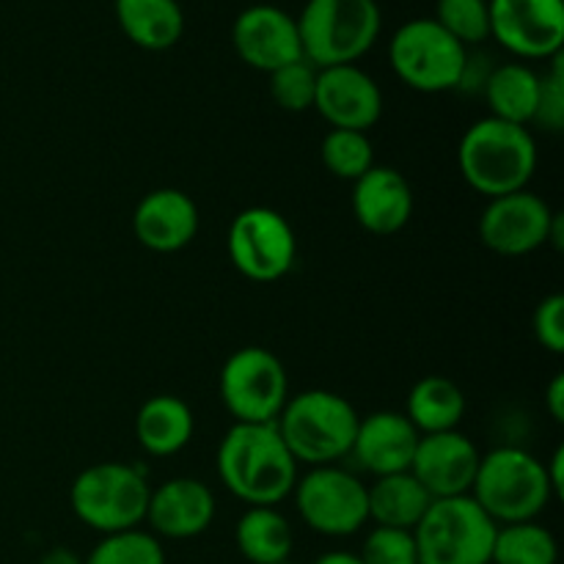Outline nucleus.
I'll return each mask as SVG.
<instances>
[{
    "instance_id": "obj_20",
    "label": "nucleus",
    "mask_w": 564,
    "mask_h": 564,
    "mask_svg": "<svg viewBox=\"0 0 564 564\" xmlns=\"http://www.w3.org/2000/svg\"><path fill=\"white\" fill-rule=\"evenodd\" d=\"M352 215L369 235L391 237L413 218V187L397 169L372 165L352 182Z\"/></svg>"
},
{
    "instance_id": "obj_24",
    "label": "nucleus",
    "mask_w": 564,
    "mask_h": 564,
    "mask_svg": "<svg viewBox=\"0 0 564 564\" xmlns=\"http://www.w3.org/2000/svg\"><path fill=\"white\" fill-rule=\"evenodd\" d=\"M369 499V521L375 527H391V529H413L430 510L433 499L427 490L422 488L411 471L389 474V477H375L367 485Z\"/></svg>"
},
{
    "instance_id": "obj_28",
    "label": "nucleus",
    "mask_w": 564,
    "mask_h": 564,
    "mask_svg": "<svg viewBox=\"0 0 564 564\" xmlns=\"http://www.w3.org/2000/svg\"><path fill=\"white\" fill-rule=\"evenodd\" d=\"M319 158L336 180L356 182L375 165V147L367 132L328 130L319 143Z\"/></svg>"
},
{
    "instance_id": "obj_16",
    "label": "nucleus",
    "mask_w": 564,
    "mask_h": 564,
    "mask_svg": "<svg viewBox=\"0 0 564 564\" xmlns=\"http://www.w3.org/2000/svg\"><path fill=\"white\" fill-rule=\"evenodd\" d=\"M482 452L460 430L422 435L413 455L411 474L422 482L430 499H455L471 496Z\"/></svg>"
},
{
    "instance_id": "obj_36",
    "label": "nucleus",
    "mask_w": 564,
    "mask_h": 564,
    "mask_svg": "<svg viewBox=\"0 0 564 564\" xmlns=\"http://www.w3.org/2000/svg\"><path fill=\"white\" fill-rule=\"evenodd\" d=\"M545 411L551 413L556 424L564 422V375H554L545 389Z\"/></svg>"
},
{
    "instance_id": "obj_19",
    "label": "nucleus",
    "mask_w": 564,
    "mask_h": 564,
    "mask_svg": "<svg viewBox=\"0 0 564 564\" xmlns=\"http://www.w3.org/2000/svg\"><path fill=\"white\" fill-rule=\"evenodd\" d=\"M422 435L402 411H375L358 422L350 457L369 477L411 471Z\"/></svg>"
},
{
    "instance_id": "obj_15",
    "label": "nucleus",
    "mask_w": 564,
    "mask_h": 564,
    "mask_svg": "<svg viewBox=\"0 0 564 564\" xmlns=\"http://www.w3.org/2000/svg\"><path fill=\"white\" fill-rule=\"evenodd\" d=\"M231 44L242 64L264 75L303 58L295 17L270 3L248 6L237 14L231 25Z\"/></svg>"
},
{
    "instance_id": "obj_4",
    "label": "nucleus",
    "mask_w": 564,
    "mask_h": 564,
    "mask_svg": "<svg viewBox=\"0 0 564 564\" xmlns=\"http://www.w3.org/2000/svg\"><path fill=\"white\" fill-rule=\"evenodd\" d=\"M303 58L317 69L358 64L383 28L378 0H306L295 17Z\"/></svg>"
},
{
    "instance_id": "obj_1",
    "label": "nucleus",
    "mask_w": 564,
    "mask_h": 564,
    "mask_svg": "<svg viewBox=\"0 0 564 564\" xmlns=\"http://www.w3.org/2000/svg\"><path fill=\"white\" fill-rule=\"evenodd\" d=\"M218 477L248 507H279L297 482V463L273 424L235 422L218 444Z\"/></svg>"
},
{
    "instance_id": "obj_26",
    "label": "nucleus",
    "mask_w": 564,
    "mask_h": 564,
    "mask_svg": "<svg viewBox=\"0 0 564 564\" xmlns=\"http://www.w3.org/2000/svg\"><path fill=\"white\" fill-rule=\"evenodd\" d=\"M235 543L248 564L290 562L295 532L279 507H248L235 527Z\"/></svg>"
},
{
    "instance_id": "obj_40",
    "label": "nucleus",
    "mask_w": 564,
    "mask_h": 564,
    "mask_svg": "<svg viewBox=\"0 0 564 564\" xmlns=\"http://www.w3.org/2000/svg\"><path fill=\"white\" fill-rule=\"evenodd\" d=\"M549 246L554 248V251H564V215L562 213H554V220H551Z\"/></svg>"
},
{
    "instance_id": "obj_2",
    "label": "nucleus",
    "mask_w": 564,
    "mask_h": 564,
    "mask_svg": "<svg viewBox=\"0 0 564 564\" xmlns=\"http://www.w3.org/2000/svg\"><path fill=\"white\" fill-rule=\"evenodd\" d=\"M457 169L466 185L485 198L527 191L538 171V141L529 127L485 116L463 132Z\"/></svg>"
},
{
    "instance_id": "obj_21",
    "label": "nucleus",
    "mask_w": 564,
    "mask_h": 564,
    "mask_svg": "<svg viewBox=\"0 0 564 564\" xmlns=\"http://www.w3.org/2000/svg\"><path fill=\"white\" fill-rule=\"evenodd\" d=\"M196 433V416L191 405L176 394H154L138 408L135 441L147 455H180Z\"/></svg>"
},
{
    "instance_id": "obj_31",
    "label": "nucleus",
    "mask_w": 564,
    "mask_h": 564,
    "mask_svg": "<svg viewBox=\"0 0 564 564\" xmlns=\"http://www.w3.org/2000/svg\"><path fill=\"white\" fill-rule=\"evenodd\" d=\"M433 20L463 47L490 39L488 0H438Z\"/></svg>"
},
{
    "instance_id": "obj_39",
    "label": "nucleus",
    "mask_w": 564,
    "mask_h": 564,
    "mask_svg": "<svg viewBox=\"0 0 564 564\" xmlns=\"http://www.w3.org/2000/svg\"><path fill=\"white\" fill-rule=\"evenodd\" d=\"M312 564H364L361 556L352 554V551H325L319 554Z\"/></svg>"
},
{
    "instance_id": "obj_11",
    "label": "nucleus",
    "mask_w": 564,
    "mask_h": 564,
    "mask_svg": "<svg viewBox=\"0 0 564 564\" xmlns=\"http://www.w3.org/2000/svg\"><path fill=\"white\" fill-rule=\"evenodd\" d=\"M226 251L242 279L253 284H273L295 268L297 237L279 209L248 207L231 220Z\"/></svg>"
},
{
    "instance_id": "obj_22",
    "label": "nucleus",
    "mask_w": 564,
    "mask_h": 564,
    "mask_svg": "<svg viewBox=\"0 0 564 564\" xmlns=\"http://www.w3.org/2000/svg\"><path fill=\"white\" fill-rule=\"evenodd\" d=\"M113 11L121 33L147 53L171 50L185 33V14L176 0H116Z\"/></svg>"
},
{
    "instance_id": "obj_17",
    "label": "nucleus",
    "mask_w": 564,
    "mask_h": 564,
    "mask_svg": "<svg viewBox=\"0 0 564 564\" xmlns=\"http://www.w3.org/2000/svg\"><path fill=\"white\" fill-rule=\"evenodd\" d=\"M218 501L213 488L196 477H174L149 496V532L158 540L202 538L215 521Z\"/></svg>"
},
{
    "instance_id": "obj_7",
    "label": "nucleus",
    "mask_w": 564,
    "mask_h": 564,
    "mask_svg": "<svg viewBox=\"0 0 564 564\" xmlns=\"http://www.w3.org/2000/svg\"><path fill=\"white\" fill-rule=\"evenodd\" d=\"M496 532V521L471 496L435 499L413 529L419 564H490Z\"/></svg>"
},
{
    "instance_id": "obj_13",
    "label": "nucleus",
    "mask_w": 564,
    "mask_h": 564,
    "mask_svg": "<svg viewBox=\"0 0 564 564\" xmlns=\"http://www.w3.org/2000/svg\"><path fill=\"white\" fill-rule=\"evenodd\" d=\"M554 209L543 196L527 191L488 198L477 220L479 240L499 257H529L549 246Z\"/></svg>"
},
{
    "instance_id": "obj_30",
    "label": "nucleus",
    "mask_w": 564,
    "mask_h": 564,
    "mask_svg": "<svg viewBox=\"0 0 564 564\" xmlns=\"http://www.w3.org/2000/svg\"><path fill=\"white\" fill-rule=\"evenodd\" d=\"M270 97L286 113H306L314 110V91H317V66L306 58L292 61L281 69L270 72Z\"/></svg>"
},
{
    "instance_id": "obj_29",
    "label": "nucleus",
    "mask_w": 564,
    "mask_h": 564,
    "mask_svg": "<svg viewBox=\"0 0 564 564\" xmlns=\"http://www.w3.org/2000/svg\"><path fill=\"white\" fill-rule=\"evenodd\" d=\"M86 564H165L163 540L141 527L102 534L99 543L88 551Z\"/></svg>"
},
{
    "instance_id": "obj_37",
    "label": "nucleus",
    "mask_w": 564,
    "mask_h": 564,
    "mask_svg": "<svg viewBox=\"0 0 564 564\" xmlns=\"http://www.w3.org/2000/svg\"><path fill=\"white\" fill-rule=\"evenodd\" d=\"M545 474H549L551 490H554V499H562L564 496V482H562V466H564V446H556L554 455L543 463Z\"/></svg>"
},
{
    "instance_id": "obj_18",
    "label": "nucleus",
    "mask_w": 564,
    "mask_h": 564,
    "mask_svg": "<svg viewBox=\"0 0 564 564\" xmlns=\"http://www.w3.org/2000/svg\"><path fill=\"white\" fill-rule=\"evenodd\" d=\"M198 207L180 187L149 191L132 213V235L147 251L176 253L198 235Z\"/></svg>"
},
{
    "instance_id": "obj_8",
    "label": "nucleus",
    "mask_w": 564,
    "mask_h": 564,
    "mask_svg": "<svg viewBox=\"0 0 564 564\" xmlns=\"http://www.w3.org/2000/svg\"><path fill=\"white\" fill-rule=\"evenodd\" d=\"M468 47L444 31L433 17L402 22L389 42L394 75L408 88L422 94L457 91Z\"/></svg>"
},
{
    "instance_id": "obj_9",
    "label": "nucleus",
    "mask_w": 564,
    "mask_h": 564,
    "mask_svg": "<svg viewBox=\"0 0 564 564\" xmlns=\"http://www.w3.org/2000/svg\"><path fill=\"white\" fill-rule=\"evenodd\" d=\"M218 391L235 422L273 424L290 400V378L273 350L248 345L226 358Z\"/></svg>"
},
{
    "instance_id": "obj_35",
    "label": "nucleus",
    "mask_w": 564,
    "mask_h": 564,
    "mask_svg": "<svg viewBox=\"0 0 564 564\" xmlns=\"http://www.w3.org/2000/svg\"><path fill=\"white\" fill-rule=\"evenodd\" d=\"M490 72H494V64H490L488 55H468L466 66H463V75L460 83H457V91H466V94H482L485 83H488Z\"/></svg>"
},
{
    "instance_id": "obj_3",
    "label": "nucleus",
    "mask_w": 564,
    "mask_h": 564,
    "mask_svg": "<svg viewBox=\"0 0 564 564\" xmlns=\"http://www.w3.org/2000/svg\"><path fill=\"white\" fill-rule=\"evenodd\" d=\"M361 416L341 394L328 389H306L290 397L275 419L281 441L297 466H339L350 457Z\"/></svg>"
},
{
    "instance_id": "obj_25",
    "label": "nucleus",
    "mask_w": 564,
    "mask_h": 564,
    "mask_svg": "<svg viewBox=\"0 0 564 564\" xmlns=\"http://www.w3.org/2000/svg\"><path fill=\"white\" fill-rule=\"evenodd\" d=\"M482 97L494 119L529 127L534 121V113H538L540 72H534L523 61L494 66L482 88Z\"/></svg>"
},
{
    "instance_id": "obj_10",
    "label": "nucleus",
    "mask_w": 564,
    "mask_h": 564,
    "mask_svg": "<svg viewBox=\"0 0 564 564\" xmlns=\"http://www.w3.org/2000/svg\"><path fill=\"white\" fill-rule=\"evenodd\" d=\"M292 499L301 521L323 538H352L369 523L367 482L341 466L308 468Z\"/></svg>"
},
{
    "instance_id": "obj_6",
    "label": "nucleus",
    "mask_w": 564,
    "mask_h": 564,
    "mask_svg": "<svg viewBox=\"0 0 564 564\" xmlns=\"http://www.w3.org/2000/svg\"><path fill=\"white\" fill-rule=\"evenodd\" d=\"M149 496L152 485L141 466L105 460L77 474L69 488V507L83 527L99 534H113L143 527Z\"/></svg>"
},
{
    "instance_id": "obj_14",
    "label": "nucleus",
    "mask_w": 564,
    "mask_h": 564,
    "mask_svg": "<svg viewBox=\"0 0 564 564\" xmlns=\"http://www.w3.org/2000/svg\"><path fill=\"white\" fill-rule=\"evenodd\" d=\"M314 110L330 124V130L367 132L383 116V91L378 80L358 64L317 69Z\"/></svg>"
},
{
    "instance_id": "obj_5",
    "label": "nucleus",
    "mask_w": 564,
    "mask_h": 564,
    "mask_svg": "<svg viewBox=\"0 0 564 564\" xmlns=\"http://www.w3.org/2000/svg\"><path fill=\"white\" fill-rule=\"evenodd\" d=\"M471 499L488 512L496 527L538 521L554 499L543 460L521 446H499L482 455Z\"/></svg>"
},
{
    "instance_id": "obj_34",
    "label": "nucleus",
    "mask_w": 564,
    "mask_h": 564,
    "mask_svg": "<svg viewBox=\"0 0 564 564\" xmlns=\"http://www.w3.org/2000/svg\"><path fill=\"white\" fill-rule=\"evenodd\" d=\"M532 330L534 339L543 350L562 356L564 352V295L554 292V295L543 297L532 314Z\"/></svg>"
},
{
    "instance_id": "obj_38",
    "label": "nucleus",
    "mask_w": 564,
    "mask_h": 564,
    "mask_svg": "<svg viewBox=\"0 0 564 564\" xmlns=\"http://www.w3.org/2000/svg\"><path fill=\"white\" fill-rule=\"evenodd\" d=\"M36 564H86V556L72 551L69 545H53V549H47L39 556Z\"/></svg>"
},
{
    "instance_id": "obj_12",
    "label": "nucleus",
    "mask_w": 564,
    "mask_h": 564,
    "mask_svg": "<svg viewBox=\"0 0 564 564\" xmlns=\"http://www.w3.org/2000/svg\"><path fill=\"white\" fill-rule=\"evenodd\" d=\"M490 36L518 61H551L564 44V0H488Z\"/></svg>"
},
{
    "instance_id": "obj_27",
    "label": "nucleus",
    "mask_w": 564,
    "mask_h": 564,
    "mask_svg": "<svg viewBox=\"0 0 564 564\" xmlns=\"http://www.w3.org/2000/svg\"><path fill=\"white\" fill-rule=\"evenodd\" d=\"M560 545L551 529L538 521L499 527L490 564H556Z\"/></svg>"
},
{
    "instance_id": "obj_23",
    "label": "nucleus",
    "mask_w": 564,
    "mask_h": 564,
    "mask_svg": "<svg viewBox=\"0 0 564 564\" xmlns=\"http://www.w3.org/2000/svg\"><path fill=\"white\" fill-rule=\"evenodd\" d=\"M402 413L419 435L452 433L466 416V394L455 380L444 375H427L411 386Z\"/></svg>"
},
{
    "instance_id": "obj_41",
    "label": "nucleus",
    "mask_w": 564,
    "mask_h": 564,
    "mask_svg": "<svg viewBox=\"0 0 564 564\" xmlns=\"http://www.w3.org/2000/svg\"><path fill=\"white\" fill-rule=\"evenodd\" d=\"M281 564H295V562H292V560H290V562H281Z\"/></svg>"
},
{
    "instance_id": "obj_32",
    "label": "nucleus",
    "mask_w": 564,
    "mask_h": 564,
    "mask_svg": "<svg viewBox=\"0 0 564 564\" xmlns=\"http://www.w3.org/2000/svg\"><path fill=\"white\" fill-rule=\"evenodd\" d=\"M358 556L364 564H419L416 538L408 529L372 527Z\"/></svg>"
},
{
    "instance_id": "obj_33",
    "label": "nucleus",
    "mask_w": 564,
    "mask_h": 564,
    "mask_svg": "<svg viewBox=\"0 0 564 564\" xmlns=\"http://www.w3.org/2000/svg\"><path fill=\"white\" fill-rule=\"evenodd\" d=\"M532 124L543 127L549 132H562L564 127V61L562 53L551 58L545 75H540V99L538 113Z\"/></svg>"
}]
</instances>
